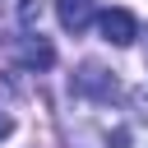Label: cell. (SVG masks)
Instances as JSON below:
<instances>
[{"instance_id": "cell-1", "label": "cell", "mask_w": 148, "mask_h": 148, "mask_svg": "<svg viewBox=\"0 0 148 148\" xmlns=\"http://www.w3.org/2000/svg\"><path fill=\"white\" fill-rule=\"evenodd\" d=\"M56 18H60V28L65 32H88L92 28V18H97V0H56Z\"/></svg>"}, {"instance_id": "cell-2", "label": "cell", "mask_w": 148, "mask_h": 148, "mask_svg": "<svg viewBox=\"0 0 148 148\" xmlns=\"http://www.w3.org/2000/svg\"><path fill=\"white\" fill-rule=\"evenodd\" d=\"M18 60H23L28 69H51V65H56V46L42 37V28L18 37Z\"/></svg>"}, {"instance_id": "cell-3", "label": "cell", "mask_w": 148, "mask_h": 148, "mask_svg": "<svg viewBox=\"0 0 148 148\" xmlns=\"http://www.w3.org/2000/svg\"><path fill=\"white\" fill-rule=\"evenodd\" d=\"M102 37H106L111 46H130V42L139 37L134 14H130V9H106V14H102Z\"/></svg>"}, {"instance_id": "cell-4", "label": "cell", "mask_w": 148, "mask_h": 148, "mask_svg": "<svg viewBox=\"0 0 148 148\" xmlns=\"http://www.w3.org/2000/svg\"><path fill=\"white\" fill-rule=\"evenodd\" d=\"M74 88H79V92H88V97H102V102H106V97H116V79H111L102 65H83V69L74 74Z\"/></svg>"}, {"instance_id": "cell-5", "label": "cell", "mask_w": 148, "mask_h": 148, "mask_svg": "<svg viewBox=\"0 0 148 148\" xmlns=\"http://www.w3.org/2000/svg\"><path fill=\"white\" fill-rule=\"evenodd\" d=\"M9 134H14V116L0 106V139H9Z\"/></svg>"}]
</instances>
